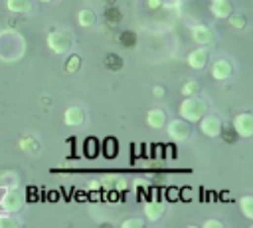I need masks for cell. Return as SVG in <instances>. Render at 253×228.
Here are the masks:
<instances>
[{"instance_id":"9","label":"cell","mask_w":253,"mask_h":228,"mask_svg":"<svg viewBox=\"0 0 253 228\" xmlns=\"http://www.w3.org/2000/svg\"><path fill=\"white\" fill-rule=\"evenodd\" d=\"M190 32H192V40H194L196 44H200V46H208V48H210V46L215 44V36H213V32H211V28H208V26H204V24L192 26Z\"/></svg>"},{"instance_id":"11","label":"cell","mask_w":253,"mask_h":228,"mask_svg":"<svg viewBox=\"0 0 253 228\" xmlns=\"http://www.w3.org/2000/svg\"><path fill=\"white\" fill-rule=\"evenodd\" d=\"M63 123L67 127H79V125H83L85 123V111L79 105L67 107L65 113H63Z\"/></svg>"},{"instance_id":"15","label":"cell","mask_w":253,"mask_h":228,"mask_svg":"<svg viewBox=\"0 0 253 228\" xmlns=\"http://www.w3.org/2000/svg\"><path fill=\"white\" fill-rule=\"evenodd\" d=\"M6 8L16 14H28V12H32L34 2L32 0H6Z\"/></svg>"},{"instance_id":"8","label":"cell","mask_w":253,"mask_h":228,"mask_svg":"<svg viewBox=\"0 0 253 228\" xmlns=\"http://www.w3.org/2000/svg\"><path fill=\"white\" fill-rule=\"evenodd\" d=\"M211 77L217 79V81H225L233 75V63L227 59V57H217L213 63H211Z\"/></svg>"},{"instance_id":"17","label":"cell","mask_w":253,"mask_h":228,"mask_svg":"<svg viewBox=\"0 0 253 228\" xmlns=\"http://www.w3.org/2000/svg\"><path fill=\"white\" fill-rule=\"evenodd\" d=\"M20 149H24L26 153H38L40 151V143L32 135H26V137L20 139Z\"/></svg>"},{"instance_id":"4","label":"cell","mask_w":253,"mask_h":228,"mask_svg":"<svg viewBox=\"0 0 253 228\" xmlns=\"http://www.w3.org/2000/svg\"><path fill=\"white\" fill-rule=\"evenodd\" d=\"M166 133L174 141H186L192 137V123L186 119H172L166 123Z\"/></svg>"},{"instance_id":"18","label":"cell","mask_w":253,"mask_h":228,"mask_svg":"<svg viewBox=\"0 0 253 228\" xmlns=\"http://www.w3.org/2000/svg\"><path fill=\"white\" fill-rule=\"evenodd\" d=\"M239 206H241V212L245 218H253V196L251 194H245L239 198Z\"/></svg>"},{"instance_id":"16","label":"cell","mask_w":253,"mask_h":228,"mask_svg":"<svg viewBox=\"0 0 253 228\" xmlns=\"http://www.w3.org/2000/svg\"><path fill=\"white\" fill-rule=\"evenodd\" d=\"M77 22H79L81 28H93L97 24V14L89 8H81L77 12Z\"/></svg>"},{"instance_id":"1","label":"cell","mask_w":253,"mask_h":228,"mask_svg":"<svg viewBox=\"0 0 253 228\" xmlns=\"http://www.w3.org/2000/svg\"><path fill=\"white\" fill-rule=\"evenodd\" d=\"M178 113L182 119L190 121V123H196L200 121V117H204L208 113V101L204 97H198V95H190L186 97L180 107H178Z\"/></svg>"},{"instance_id":"20","label":"cell","mask_w":253,"mask_h":228,"mask_svg":"<svg viewBox=\"0 0 253 228\" xmlns=\"http://www.w3.org/2000/svg\"><path fill=\"white\" fill-rule=\"evenodd\" d=\"M79 67H81V56H77V54L67 56V59H65V71L67 73H75Z\"/></svg>"},{"instance_id":"10","label":"cell","mask_w":253,"mask_h":228,"mask_svg":"<svg viewBox=\"0 0 253 228\" xmlns=\"http://www.w3.org/2000/svg\"><path fill=\"white\" fill-rule=\"evenodd\" d=\"M186 61H188V65H190L192 69H202V67H206L208 61H210V48H208V46H200V48L192 50V52L188 54Z\"/></svg>"},{"instance_id":"21","label":"cell","mask_w":253,"mask_h":228,"mask_svg":"<svg viewBox=\"0 0 253 228\" xmlns=\"http://www.w3.org/2000/svg\"><path fill=\"white\" fill-rule=\"evenodd\" d=\"M198 91H200V83H198L196 79H188V81H184V85H182V93H184V97L196 95Z\"/></svg>"},{"instance_id":"19","label":"cell","mask_w":253,"mask_h":228,"mask_svg":"<svg viewBox=\"0 0 253 228\" xmlns=\"http://www.w3.org/2000/svg\"><path fill=\"white\" fill-rule=\"evenodd\" d=\"M227 20H229V24H231V28H235V30H243L245 26H247V18H245V14H241V12H237V14H229L227 16Z\"/></svg>"},{"instance_id":"27","label":"cell","mask_w":253,"mask_h":228,"mask_svg":"<svg viewBox=\"0 0 253 228\" xmlns=\"http://www.w3.org/2000/svg\"><path fill=\"white\" fill-rule=\"evenodd\" d=\"M148 6L150 8H158V6H162V0H148Z\"/></svg>"},{"instance_id":"13","label":"cell","mask_w":253,"mask_h":228,"mask_svg":"<svg viewBox=\"0 0 253 228\" xmlns=\"http://www.w3.org/2000/svg\"><path fill=\"white\" fill-rule=\"evenodd\" d=\"M144 216L148 222H158L164 216V204L162 202H146L144 204Z\"/></svg>"},{"instance_id":"2","label":"cell","mask_w":253,"mask_h":228,"mask_svg":"<svg viewBox=\"0 0 253 228\" xmlns=\"http://www.w3.org/2000/svg\"><path fill=\"white\" fill-rule=\"evenodd\" d=\"M47 48L53 54H69L73 48V34L69 30H51L47 34Z\"/></svg>"},{"instance_id":"14","label":"cell","mask_w":253,"mask_h":228,"mask_svg":"<svg viewBox=\"0 0 253 228\" xmlns=\"http://www.w3.org/2000/svg\"><path fill=\"white\" fill-rule=\"evenodd\" d=\"M146 125L152 129H162L166 125V113L162 109H150L146 113Z\"/></svg>"},{"instance_id":"3","label":"cell","mask_w":253,"mask_h":228,"mask_svg":"<svg viewBox=\"0 0 253 228\" xmlns=\"http://www.w3.org/2000/svg\"><path fill=\"white\" fill-rule=\"evenodd\" d=\"M16 44H22V36L14 32L0 34V57L2 59H18L24 50H16Z\"/></svg>"},{"instance_id":"26","label":"cell","mask_w":253,"mask_h":228,"mask_svg":"<svg viewBox=\"0 0 253 228\" xmlns=\"http://www.w3.org/2000/svg\"><path fill=\"white\" fill-rule=\"evenodd\" d=\"M178 194H180V190H178V188L168 190V200H176V198H178Z\"/></svg>"},{"instance_id":"23","label":"cell","mask_w":253,"mask_h":228,"mask_svg":"<svg viewBox=\"0 0 253 228\" xmlns=\"http://www.w3.org/2000/svg\"><path fill=\"white\" fill-rule=\"evenodd\" d=\"M121 228H144V220L142 218H126L121 222Z\"/></svg>"},{"instance_id":"12","label":"cell","mask_w":253,"mask_h":228,"mask_svg":"<svg viewBox=\"0 0 253 228\" xmlns=\"http://www.w3.org/2000/svg\"><path fill=\"white\" fill-rule=\"evenodd\" d=\"M210 10H211V14H213L215 18L223 20V18H227V16L233 12V6H231L229 0H211V2H210Z\"/></svg>"},{"instance_id":"25","label":"cell","mask_w":253,"mask_h":228,"mask_svg":"<svg viewBox=\"0 0 253 228\" xmlns=\"http://www.w3.org/2000/svg\"><path fill=\"white\" fill-rule=\"evenodd\" d=\"M152 93H154L156 97H162V95H164V87H162V85H154V89H152Z\"/></svg>"},{"instance_id":"6","label":"cell","mask_w":253,"mask_h":228,"mask_svg":"<svg viewBox=\"0 0 253 228\" xmlns=\"http://www.w3.org/2000/svg\"><path fill=\"white\" fill-rule=\"evenodd\" d=\"M233 129L239 137L243 139H249L253 135V113L249 111H243V113H237L233 117Z\"/></svg>"},{"instance_id":"7","label":"cell","mask_w":253,"mask_h":228,"mask_svg":"<svg viewBox=\"0 0 253 228\" xmlns=\"http://www.w3.org/2000/svg\"><path fill=\"white\" fill-rule=\"evenodd\" d=\"M22 206H24V196L18 192V188H8L0 198V208L4 212H18Z\"/></svg>"},{"instance_id":"28","label":"cell","mask_w":253,"mask_h":228,"mask_svg":"<svg viewBox=\"0 0 253 228\" xmlns=\"http://www.w3.org/2000/svg\"><path fill=\"white\" fill-rule=\"evenodd\" d=\"M40 2H53V0H40Z\"/></svg>"},{"instance_id":"24","label":"cell","mask_w":253,"mask_h":228,"mask_svg":"<svg viewBox=\"0 0 253 228\" xmlns=\"http://www.w3.org/2000/svg\"><path fill=\"white\" fill-rule=\"evenodd\" d=\"M204 228H223V222L221 220H206L204 222Z\"/></svg>"},{"instance_id":"22","label":"cell","mask_w":253,"mask_h":228,"mask_svg":"<svg viewBox=\"0 0 253 228\" xmlns=\"http://www.w3.org/2000/svg\"><path fill=\"white\" fill-rule=\"evenodd\" d=\"M18 226H22V222L16 216H10V214L0 216V228H18Z\"/></svg>"},{"instance_id":"5","label":"cell","mask_w":253,"mask_h":228,"mask_svg":"<svg viewBox=\"0 0 253 228\" xmlns=\"http://www.w3.org/2000/svg\"><path fill=\"white\" fill-rule=\"evenodd\" d=\"M200 131L206 135V137H210V139H215V137H219L221 135V129H223V123H221V119L219 117H215V115H204V117H200Z\"/></svg>"}]
</instances>
